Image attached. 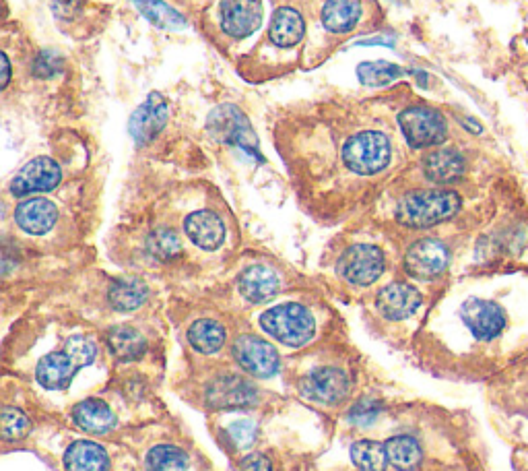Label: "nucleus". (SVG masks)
<instances>
[{"mask_svg": "<svg viewBox=\"0 0 528 471\" xmlns=\"http://www.w3.org/2000/svg\"><path fill=\"white\" fill-rule=\"evenodd\" d=\"M97 356L95 343L87 337H71L58 352L44 356L36 368V376L42 387L58 391L71 385L79 368L89 366Z\"/></svg>", "mask_w": 528, "mask_h": 471, "instance_id": "obj_1", "label": "nucleus"}, {"mask_svg": "<svg viewBox=\"0 0 528 471\" xmlns=\"http://www.w3.org/2000/svg\"><path fill=\"white\" fill-rule=\"evenodd\" d=\"M460 195L454 191H419L396 205V222L407 228H432L460 211Z\"/></svg>", "mask_w": 528, "mask_h": 471, "instance_id": "obj_2", "label": "nucleus"}, {"mask_svg": "<svg viewBox=\"0 0 528 471\" xmlns=\"http://www.w3.org/2000/svg\"><path fill=\"white\" fill-rule=\"evenodd\" d=\"M260 327L289 348H302L314 337L316 321L302 304H281L262 314Z\"/></svg>", "mask_w": 528, "mask_h": 471, "instance_id": "obj_3", "label": "nucleus"}, {"mask_svg": "<svg viewBox=\"0 0 528 471\" xmlns=\"http://www.w3.org/2000/svg\"><path fill=\"white\" fill-rule=\"evenodd\" d=\"M392 157L390 139L380 131H363L353 135L343 147L345 166L361 176L382 172Z\"/></svg>", "mask_w": 528, "mask_h": 471, "instance_id": "obj_4", "label": "nucleus"}, {"mask_svg": "<svg viewBox=\"0 0 528 471\" xmlns=\"http://www.w3.org/2000/svg\"><path fill=\"white\" fill-rule=\"evenodd\" d=\"M399 124L407 143L415 149L436 147L444 143L448 135V124L444 116L434 108H425V106L407 108L401 112Z\"/></svg>", "mask_w": 528, "mask_h": 471, "instance_id": "obj_5", "label": "nucleus"}, {"mask_svg": "<svg viewBox=\"0 0 528 471\" xmlns=\"http://www.w3.org/2000/svg\"><path fill=\"white\" fill-rule=\"evenodd\" d=\"M207 124H209L211 135L217 141L242 147L246 153L260 157L258 155V139L252 131V124L238 106L223 104V106L215 108L211 112Z\"/></svg>", "mask_w": 528, "mask_h": 471, "instance_id": "obj_6", "label": "nucleus"}, {"mask_svg": "<svg viewBox=\"0 0 528 471\" xmlns=\"http://www.w3.org/2000/svg\"><path fill=\"white\" fill-rule=\"evenodd\" d=\"M337 271L353 286H370L384 273V253L374 244H355L345 250Z\"/></svg>", "mask_w": 528, "mask_h": 471, "instance_id": "obj_7", "label": "nucleus"}, {"mask_svg": "<svg viewBox=\"0 0 528 471\" xmlns=\"http://www.w3.org/2000/svg\"><path fill=\"white\" fill-rule=\"evenodd\" d=\"M450 261V250L436 238H423L415 242L405 255V269L411 277L434 279L442 275Z\"/></svg>", "mask_w": 528, "mask_h": 471, "instance_id": "obj_8", "label": "nucleus"}, {"mask_svg": "<svg viewBox=\"0 0 528 471\" xmlns=\"http://www.w3.org/2000/svg\"><path fill=\"white\" fill-rule=\"evenodd\" d=\"M351 391V381L345 370L341 368H318L310 372L302 381V395L310 401H318L324 405L341 403Z\"/></svg>", "mask_w": 528, "mask_h": 471, "instance_id": "obj_9", "label": "nucleus"}, {"mask_svg": "<svg viewBox=\"0 0 528 471\" xmlns=\"http://www.w3.org/2000/svg\"><path fill=\"white\" fill-rule=\"evenodd\" d=\"M234 356L238 364L260 379H271L279 370V354L269 341L254 335H244L234 343Z\"/></svg>", "mask_w": 528, "mask_h": 471, "instance_id": "obj_10", "label": "nucleus"}, {"mask_svg": "<svg viewBox=\"0 0 528 471\" xmlns=\"http://www.w3.org/2000/svg\"><path fill=\"white\" fill-rule=\"evenodd\" d=\"M62 180L60 166L50 157H36L25 164L11 182V193L15 197H25L33 193H46L56 188Z\"/></svg>", "mask_w": 528, "mask_h": 471, "instance_id": "obj_11", "label": "nucleus"}, {"mask_svg": "<svg viewBox=\"0 0 528 471\" xmlns=\"http://www.w3.org/2000/svg\"><path fill=\"white\" fill-rule=\"evenodd\" d=\"M168 122V102L161 96V93L153 91L147 96V100L135 110V114L130 116L128 129L132 139L139 147L151 143L165 127Z\"/></svg>", "mask_w": 528, "mask_h": 471, "instance_id": "obj_12", "label": "nucleus"}, {"mask_svg": "<svg viewBox=\"0 0 528 471\" xmlns=\"http://www.w3.org/2000/svg\"><path fill=\"white\" fill-rule=\"evenodd\" d=\"M460 314L462 321H465V325L471 329V333L481 341L495 339L506 327L504 310L489 300L471 298L465 302V306H462Z\"/></svg>", "mask_w": 528, "mask_h": 471, "instance_id": "obj_13", "label": "nucleus"}, {"mask_svg": "<svg viewBox=\"0 0 528 471\" xmlns=\"http://www.w3.org/2000/svg\"><path fill=\"white\" fill-rule=\"evenodd\" d=\"M256 389L242 376H219L207 387V403L215 410H242L254 405Z\"/></svg>", "mask_w": 528, "mask_h": 471, "instance_id": "obj_14", "label": "nucleus"}, {"mask_svg": "<svg viewBox=\"0 0 528 471\" xmlns=\"http://www.w3.org/2000/svg\"><path fill=\"white\" fill-rule=\"evenodd\" d=\"M260 0H221V27L231 38H248L260 27Z\"/></svg>", "mask_w": 528, "mask_h": 471, "instance_id": "obj_15", "label": "nucleus"}, {"mask_svg": "<svg viewBox=\"0 0 528 471\" xmlns=\"http://www.w3.org/2000/svg\"><path fill=\"white\" fill-rule=\"evenodd\" d=\"M421 302H423L421 294L413 286L403 284V281H396V284L386 286L376 298V306L380 314L388 321L409 319L413 312H417Z\"/></svg>", "mask_w": 528, "mask_h": 471, "instance_id": "obj_16", "label": "nucleus"}, {"mask_svg": "<svg viewBox=\"0 0 528 471\" xmlns=\"http://www.w3.org/2000/svg\"><path fill=\"white\" fill-rule=\"evenodd\" d=\"M238 288L248 302L262 304L269 302L279 292L281 279L277 271L271 269L269 265H252L240 275Z\"/></svg>", "mask_w": 528, "mask_h": 471, "instance_id": "obj_17", "label": "nucleus"}, {"mask_svg": "<svg viewBox=\"0 0 528 471\" xmlns=\"http://www.w3.org/2000/svg\"><path fill=\"white\" fill-rule=\"evenodd\" d=\"M184 230L188 238L203 250H217L225 240V226L221 217L209 209L190 213L186 217Z\"/></svg>", "mask_w": 528, "mask_h": 471, "instance_id": "obj_18", "label": "nucleus"}, {"mask_svg": "<svg viewBox=\"0 0 528 471\" xmlns=\"http://www.w3.org/2000/svg\"><path fill=\"white\" fill-rule=\"evenodd\" d=\"M58 219V209L48 199H29L15 209L17 226L33 236H42L50 232Z\"/></svg>", "mask_w": 528, "mask_h": 471, "instance_id": "obj_19", "label": "nucleus"}, {"mask_svg": "<svg viewBox=\"0 0 528 471\" xmlns=\"http://www.w3.org/2000/svg\"><path fill=\"white\" fill-rule=\"evenodd\" d=\"M467 162L456 149H436L423 160V174L436 184H452L462 178Z\"/></svg>", "mask_w": 528, "mask_h": 471, "instance_id": "obj_20", "label": "nucleus"}, {"mask_svg": "<svg viewBox=\"0 0 528 471\" xmlns=\"http://www.w3.org/2000/svg\"><path fill=\"white\" fill-rule=\"evenodd\" d=\"M306 34V23L300 11L291 7H281L275 11L271 27H269V38L279 48H293L302 42Z\"/></svg>", "mask_w": 528, "mask_h": 471, "instance_id": "obj_21", "label": "nucleus"}, {"mask_svg": "<svg viewBox=\"0 0 528 471\" xmlns=\"http://www.w3.org/2000/svg\"><path fill=\"white\" fill-rule=\"evenodd\" d=\"M66 471H108L110 459L104 447L91 441H77L64 453Z\"/></svg>", "mask_w": 528, "mask_h": 471, "instance_id": "obj_22", "label": "nucleus"}, {"mask_svg": "<svg viewBox=\"0 0 528 471\" xmlns=\"http://www.w3.org/2000/svg\"><path fill=\"white\" fill-rule=\"evenodd\" d=\"M73 420L77 422L79 428L91 434H106L116 428V416L104 401L97 399H87L75 405L73 410Z\"/></svg>", "mask_w": 528, "mask_h": 471, "instance_id": "obj_23", "label": "nucleus"}, {"mask_svg": "<svg viewBox=\"0 0 528 471\" xmlns=\"http://www.w3.org/2000/svg\"><path fill=\"white\" fill-rule=\"evenodd\" d=\"M361 17V0H326L322 25L333 34H347Z\"/></svg>", "mask_w": 528, "mask_h": 471, "instance_id": "obj_24", "label": "nucleus"}, {"mask_svg": "<svg viewBox=\"0 0 528 471\" xmlns=\"http://www.w3.org/2000/svg\"><path fill=\"white\" fill-rule=\"evenodd\" d=\"M386 455L388 463L399 471H415L421 465L423 451L417 443V438L409 434H396L386 441Z\"/></svg>", "mask_w": 528, "mask_h": 471, "instance_id": "obj_25", "label": "nucleus"}, {"mask_svg": "<svg viewBox=\"0 0 528 471\" xmlns=\"http://www.w3.org/2000/svg\"><path fill=\"white\" fill-rule=\"evenodd\" d=\"M106 341H108V348H110L112 356L120 362L139 360L147 350V343H145L143 335L132 327L110 329Z\"/></svg>", "mask_w": 528, "mask_h": 471, "instance_id": "obj_26", "label": "nucleus"}, {"mask_svg": "<svg viewBox=\"0 0 528 471\" xmlns=\"http://www.w3.org/2000/svg\"><path fill=\"white\" fill-rule=\"evenodd\" d=\"M149 296L147 286L139 279H118L112 284L110 292H108V300L112 304L114 310L120 312H130V310H137Z\"/></svg>", "mask_w": 528, "mask_h": 471, "instance_id": "obj_27", "label": "nucleus"}, {"mask_svg": "<svg viewBox=\"0 0 528 471\" xmlns=\"http://www.w3.org/2000/svg\"><path fill=\"white\" fill-rule=\"evenodd\" d=\"M188 341L196 352L201 354H215L223 348L225 343V329L221 323L211 319H201L192 323L188 329Z\"/></svg>", "mask_w": 528, "mask_h": 471, "instance_id": "obj_28", "label": "nucleus"}, {"mask_svg": "<svg viewBox=\"0 0 528 471\" xmlns=\"http://www.w3.org/2000/svg\"><path fill=\"white\" fill-rule=\"evenodd\" d=\"M137 9L157 27L161 29H168V31H178L186 25L184 17L170 7L168 3H163V0H135Z\"/></svg>", "mask_w": 528, "mask_h": 471, "instance_id": "obj_29", "label": "nucleus"}, {"mask_svg": "<svg viewBox=\"0 0 528 471\" xmlns=\"http://www.w3.org/2000/svg\"><path fill=\"white\" fill-rule=\"evenodd\" d=\"M351 459L361 471H384L388 465L386 447L376 441H359L351 447Z\"/></svg>", "mask_w": 528, "mask_h": 471, "instance_id": "obj_30", "label": "nucleus"}, {"mask_svg": "<svg viewBox=\"0 0 528 471\" xmlns=\"http://www.w3.org/2000/svg\"><path fill=\"white\" fill-rule=\"evenodd\" d=\"M188 455L174 445H157L147 455V471H186Z\"/></svg>", "mask_w": 528, "mask_h": 471, "instance_id": "obj_31", "label": "nucleus"}, {"mask_svg": "<svg viewBox=\"0 0 528 471\" xmlns=\"http://www.w3.org/2000/svg\"><path fill=\"white\" fill-rule=\"evenodd\" d=\"M149 253L159 261H172L182 255L180 236L170 228H157L147 238Z\"/></svg>", "mask_w": 528, "mask_h": 471, "instance_id": "obj_32", "label": "nucleus"}, {"mask_svg": "<svg viewBox=\"0 0 528 471\" xmlns=\"http://www.w3.org/2000/svg\"><path fill=\"white\" fill-rule=\"evenodd\" d=\"M357 75L361 83L380 87V85H388L399 77H403L405 71L401 67L390 65V62H363V65H359L357 69Z\"/></svg>", "mask_w": 528, "mask_h": 471, "instance_id": "obj_33", "label": "nucleus"}, {"mask_svg": "<svg viewBox=\"0 0 528 471\" xmlns=\"http://www.w3.org/2000/svg\"><path fill=\"white\" fill-rule=\"evenodd\" d=\"M29 418L17 410V407H5L3 410V438L5 441H21L29 432Z\"/></svg>", "mask_w": 528, "mask_h": 471, "instance_id": "obj_34", "label": "nucleus"}, {"mask_svg": "<svg viewBox=\"0 0 528 471\" xmlns=\"http://www.w3.org/2000/svg\"><path fill=\"white\" fill-rule=\"evenodd\" d=\"M60 69H62V58L56 52L46 50V52L38 54L36 60H33L31 73L36 75V77H40V79H46V77L56 75Z\"/></svg>", "mask_w": 528, "mask_h": 471, "instance_id": "obj_35", "label": "nucleus"}, {"mask_svg": "<svg viewBox=\"0 0 528 471\" xmlns=\"http://www.w3.org/2000/svg\"><path fill=\"white\" fill-rule=\"evenodd\" d=\"M227 432H229L231 441H234V445L238 449H248L256 441V424H252L248 420H240L236 424H231Z\"/></svg>", "mask_w": 528, "mask_h": 471, "instance_id": "obj_36", "label": "nucleus"}, {"mask_svg": "<svg viewBox=\"0 0 528 471\" xmlns=\"http://www.w3.org/2000/svg\"><path fill=\"white\" fill-rule=\"evenodd\" d=\"M378 416V403L370 399H361L349 414L351 422L363 426V424H372L374 418Z\"/></svg>", "mask_w": 528, "mask_h": 471, "instance_id": "obj_37", "label": "nucleus"}, {"mask_svg": "<svg viewBox=\"0 0 528 471\" xmlns=\"http://www.w3.org/2000/svg\"><path fill=\"white\" fill-rule=\"evenodd\" d=\"M238 471H273L271 459L262 453H252L240 461Z\"/></svg>", "mask_w": 528, "mask_h": 471, "instance_id": "obj_38", "label": "nucleus"}, {"mask_svg": "<svg viewBox=\"0 0 528 471\" xmlns=\"http://www.w3.org/2000/svg\"><path fill=\"white\" fill-rule=\"evenodd\" d=\"M0 62H3V79H0V87L5 89L9 85V81H11V65H9V58H7L5 52L0 54Z\"/></svg>", "mask_w": 528, "mask_h": 471, "instance_id": "obj_39", "label": "nucleus"}, {"mask_svg": "<svg viewBox=\"0 0 528 471\" xmlns=\"http://www.w3.org/2000/svg\"><path fill=\"white\" fill-rule=\"evenodd\" d=\"M363 44H392V40H368V42H363Z\"/></svg>", "mask_w": 528, "mask_h": 471, "instance_id": "obj_40", "label": "nucleus"}]
</instances>
